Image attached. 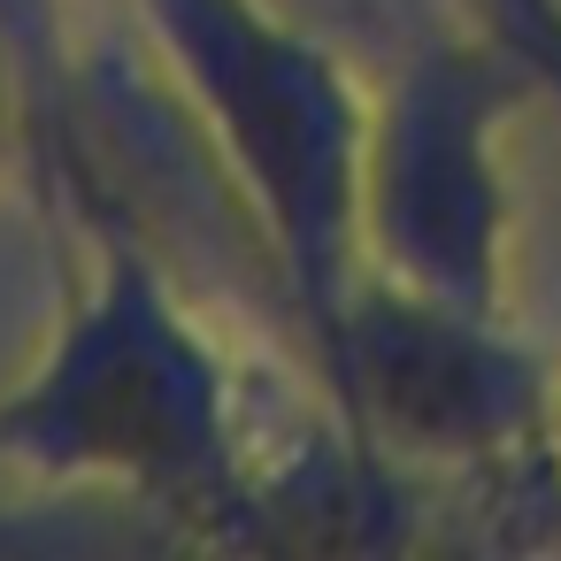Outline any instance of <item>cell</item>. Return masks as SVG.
<instances>
[{"label": "cell", "mask_w": 561, "mask_h": 561, "mask_svg": "<svg viewBox=\"0 0 561 561\" xmlns=\"http://www.w3.org/2000/svg\"><path fill=\"white\" fill-rule=\"evenodd\" d=\"M62 224L78 231V270L39 362L0 392V469L116 492L185 538L262 546V385L193 316L116 185L78 193Z\"/></svg>", "instance_id": "cell-1"}, {"label": "cell", "mask_w": 561, "mask_h": 561, "mask_svg": "<svg viewBox=\"0 0 561 561\" xmlns=\"http://www.w3.org/2000/svg\"><path fill=\"white\" fill-rule=\"evenodd\" d=\"M546 101L538 78L454 24L369 78L362 254L377 277L454 308L507 316V124Z\"/></svg>", "instance_id": "cell-3"}, {"label": "cell", "mask_w": 561, "mask_h": 561, "mask_svg": "<svg viewBox=\"0 0 561 561\" xmlns=\"http://www.w3.org/2000/svg\"><path fill=\"white\" fill-rule=\"evenodd\" d=\"M461 16L492 47H507L538 78V93L561 108V0H461Z\"/></svg>", "instance_id": "cell-5"}, {"label": "cell", "mask_w": 561, "mask_h": 561, "mask_svg": "<svg viewBox=\"0 0 561 561\" xmlns=\"http://www.w3.org/2000/svg\"><path fill=\"white\" fill-rule=\"evenodd\" d=\"M546 454H553V477H561V377H553V415H546Z\"/></svg>", "instance_id": "cell-7"}, {"label": "cell", "mask_w": 561, "mask_h": 561, "mask_svg": "<svg viewBox=\"0 0 561 561\" xmlns=\"http://www.w3.org/2000/svg\"><path fill=\"white\" fill-rule=\"evenodd\" d=\"M0 170L39 185V116H32V85H24L9 39H0Z\"/></svg>", "instance_id": "cell-6"}, {"label": "cell", "mask_w": 561, "mask_h": 561, "mask_svg": "<svg viewBox=\"0 0 561 561\" xmlns=\"http://www.w3.org/2000/svg\"><path fill=\"white\" fill-rule=\"evenodd\" d=\"M553 377L561 369L515 331V316L454 308L362 270L331 408L377 461L530 484L546 469Z\"/></svg>", "instance_id": "cell-4"}, {"label": "cell", "mask_w": 561, "mask_h": 561, "mask_svg": "<svg viewBox=\"0 0 561 561\" xmlns=\"http://www.w3.org/2000/svg\"><path fill=\"white\" fill-rule=\"evenodd\" d=\"M147 47L247 208L254 262L300 323L308 377L331 392L362 254L369 70L270 0H131Z\"/></svg>", "instance_id": "cell-2"}]
</instances>
